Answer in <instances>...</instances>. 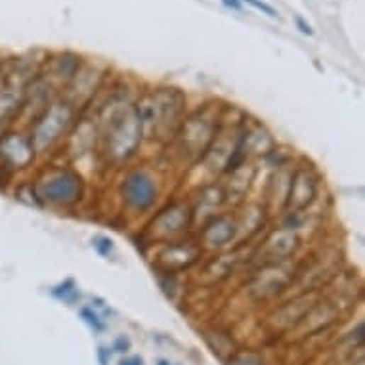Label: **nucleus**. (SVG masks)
Here are the masks:
<instances>
[{
    "label": "nucleus",
    "mask_w": 365,
    "mask_h": 365,
    "mask_svg": "<svg viewBox=\"0 0 365 365\" xmlns=\"http://www.w3.org/2000/svg\"><path fill=\"white\" fill-rule=\"evenodd\" d=\"M247 4H251L252 8H257V10H260L262 13H266V16H270V18H279L277 16V12L274 10V8L270 6V4H266V2H262V0H245Z\"/></svg>",
    "instance_id": "2eb2a0df"
},
{
    "label": "nucleus",
    "mask_w": 365,
    "mask_h": 365,
    "mask_svg": "<svg viewBox=\"0 0 365 365\" xmlns=\"http://www.w3.org/2000/svg\"><path fill=\"white\" fill-rule=\"evenodd\" d=\"M315 191H318V180L312 169L293 170L285 197V208L289 213H304L310 203L314 201Z\"/></svg>",
    "instance_id": "0eeeda50"
},
{
    "label": "nucleus",
    "mask_w": 365,
    "mask_h": 365,
    "mask_svg": "<svg viewBox=\"0 0 365 365\" xmlns=\"http://www.w3.org/2000/svg\"><path fill=\"white\" fill-rule=\"evenodd\" d=\"M201 247L191 243V241H176L170 243L161 254H159V264L163 266L167 274L186 270L189 266L199 260Z\"/></svg>",
    "instance_id": "6e6552de"
},
{
    "label": "nucleus",
    "mask_w": 365,
    "mask_h": 365,
    "mask_svg": "<svg viewBox=\"0 0 365 365\" xmlns=\"http://www.w3.org/2000/svg\"><path fill=\"white\" fill-rule=\"evenodd\" d=\"M189 216L191 213L188 210V207H182V205H170L159 214L157 218L152 222L153 232L169 240L172 235H178L186 230V226L189 224Z\"/></svg>",
    "instance_id": "1a4fd4ad"
},
{
    "label": "nucleus",
    "mask_w": 365,
    "mask_h": 365,
    "mask_svg": "<svg viewBox=\"0 0 365 365\" xmlns=\"http://www.w3.org/2000/svg\"><path fill=\"white\" fill-rule=\"evenodd\" d=\"M222 2L232 10H241V0H222Z\"/></svg>",
    "instance_id": "412c9836"
},
{
    "label": "nucleus",
    "mask_w": 365,
    "mask_h": 365,
    "mask_svg": "<svg viewBox=\"0 0 365 365\" xmlns=\"http://www.w3.org/2000/svg\"><path fill=\"white\" fill-rule=\"evenodd\" d=\"M113 350H115V352L126 354L128 350H130V340L126 339V337H119V339L113 342Z\"/></svg>",
    "instance_id": "dca6fc26"
},
{
    "label": "nucleus",
    "mask_w": 365,
    "mask_h": 365,
    "mask_svg": "<svg viewBox=\"0 0 365 365\" xmlns=\"http://www.w3.org/2000/svg\"><path fill=\"white\" fill-rule=\"evenodd\" d=\"M159 365H169V361H164V359H159Z\"/></svg>",
    "instance_id": "4be33fe9"
},
{
    "label": "nucleus",
    "mask_w": 365,
    "mask_h": 365,
    "mask_svg": "<svg viewBox=\"0 0 365 365\" xmlns=\"http://www.w3.org/2000/svg\"><path fill=\"white\" fill-rule=\"evenodd\" d=\"M120 196L126 207L142 214L157 201V184L147 170L134 169L123 180Z\"/></svg>",
    "instance_id": "39448f33"
},
{
    "label": "nucleus",
    "mask_w": 365,
    "mask_h": 365,
    "mask_svg": "<svg viewBox=\"0 0 365 365\" xmlns=\"http://www.w3.org/2000/svg\"><path fill=\"white\" fill-rule=\"evenodd\" d=\"M60 289H63V291L54 289V295H56L57 298H63V301H67V303H71V296L69 295H77L75 283H73V279H69V281H65V285H60Z\"/></svg>",
    "instance_id": "ddd939ff"
},
{
    "label": "nucleus",
    "mask_w": 365,
    "mask_h": 365,
    "mask_svg": "<svg viewBox=\"0 0 365 365\" xmlns=\"http://www.w3.org/2000/svg\"><path fill=\"white\" fill-rule=\"evenodd\" d=\"M73 113H75V107L67 100L50 101L46 106L45 111L38 115L31 125L29 142H31L35 153L46 152L56 142H60L62 134L67 130V126L73 120Z\"/></svg>",
    "instance_id": "7ed1b4c3"
},
{
    "label": "nucleus",
    "mask_w": 365,
    "mask_h": 365,
    "mask_svg": "<svg viewBox=\"0 0 365 365\" xmlns=\"http://www.w3.org/2000/svg\"><path fill=\"white\" fill-rule=\"evenodd\" d=\"M296 27H298V31L304 33V35H312V27H310L303 18H298V16H296Z\"/></svg>",
    "instance_id": "a211bd4d"
},
{
    "label": "nucleus",
    "mask_w": 365,
    "mask_h": 365,
    "mask_svg": "<svg viewBox=\"0 0 365 365\" xmlns=\"http://www.w3.org/2000/svg\"><path fill=\"white\" fill-rule=\"evenodd\" d=\"M31 189L40 205L69 207L81 199L82 184L75 170L54 167V169L46 170Z\"/></svg>",
    "instance_id": "f03ea898"
},
{
    "label": "nucleus",
    "mask_w": 365,
    "mask_h": 365,
    "mask_svg": "<svg viewBox=\"0 0 365 365\" xmlns=\"http://www.w3.org/2000/svg\"><path fill=\"white\" fill-rule=\"evenodd\" d=\"M142 136L153 140L172 138L182 125L184 98L174 89H157L134 103Z\"/></svg>",
    "instance_id": "f257e3e1"
},
{
    "label": "nucleus",
    "mask_w": 365,
    "mask_h": 365,
    "mask_svg": "<svg viewBox=\"0 0 365 365\" xmlns=\"http://www.w3.org/2000/svg\"><path fill=\"white\" fill-rule=\"evenodd\" d=\"M98 358H100L101 365H107L109 364V358H111V352H109L107 348L100 347V350H98Z\"/></svg>",
    "instance_id": "6ab92c4d"
},
{
    "label": "nucleus",
    "mask_w": 365,
    "mask_h": 365,
    "mask_svg": "<svg viewBox=\"0 0 365 365\" xmlns=\"http://www.w3.org/2000/svg\"><path fill=\"white\" fill-rule=\"evenodd\" d=\"M21 100L13 92V89H0V128L12 119L13 115L19 113Z\"/></svg>",
    "instance_id": "9b49d317"
},
{
    "label": "nucleus",
    "mask_w": 365,
    "mask_h": 365,
    "mask_svg": "<svg viewBox=\"0 0 365 365\" xmlns=\"http://www.w3.org/2000/svg\"><path fill=\"white\" fill-rule=\"evenodd\" d=\"M218 120L207 117L205 111H197L189 119H184L180 128L176 130L178 153L184 157H191L193 161H201L203 155L208 152V147L218 136Z\"/></svg>",
    "instance_id": "20e7f679"
},
{
    "label": "nucleus",
    "mask_w": 365,
    "mask_h": 365,
    "mask_svg": "<svg viewBox=\"0 0 365 365\" xmlns=\"http://www.w3.org/2000/svg\"><path fill=\"white\" fill-rule=\"evenodd\" d=\"M35 159L29 136L19 133H6L0 136V169L2 170H19L26 169Z\"/></svg>",
    "instance_id": "423d86ee"
},
{
    "label": "nucleus",
    "mask_w": 365,
    "mask_h": 365,
    "mask_svg": "<svg viewBox=\"0 0 365 365\" xmlns=\"http://www.w3.org/2000/svg\"><path fill=\"white\" fill-rule=\"evenodd\" d=\"M230 365H260L252 356H241V358L230 361Z\"/></svg>",
    "instance_id": "f3484780"
},
{
    "label": "nucleus",
    "mask_w": 365,
    "mask_h": 365,
    "mask_svg": "<svg viewBox=\"0 0 365 365\" xmlns=\"http://www.w3.org/2000/svg\"><path fill=\"white\" fill-rule=\"evenodd\" d=\"M81 315H82V320L86 321L94 331H103V329H106V323L100 320V315L96 314L92 308H89V306H82Z\"/></svg>",
    "instance_id": "f8f14e48"
},
{
    "label": "nucleus",
    "mask_w": 365,
    "mask_h": 365,
    "mask_svg": "<svg viewBox=\"0 0 365 365\" xmlns=\"http://www.w3.org/2000/svg\"><path fill=\"white\" fill-rule=\"evenodd\" d=\"M237 232V224L230 216H214L201 232V245L218 249L228 245Z\"/></svg>",
    "instance_id": "9d476101"
},
{
    "label": "nucleus",
    "mask_w": 365,
    "mask_h": 365,
    "mask_svg": "<svg viewBox=\"0 0 365 365\" xmlns=\"http://www.w3.org/2000/svg\"><path fill=\"white\" fill-rule=\"evenodd\" d=\"M94 247H96V251L100 252L101 257H107L109 252L113 251V241L107 240V237H96Z\"/></svg>",
    "instance_id": "4468645a"
},
{
    "label": "nucleus",
    "mask_w": 365,
    "mask_h": 365,
    "mask_svg": "<svg viewBox=\"0 0 365 365\" xmlns=\"http://www.w3.org/2000/svg\"><path fill=\"white\" fill-rule=\"evenodd\" d=\"M119 365H144V361H142V358H138V356H133V358L123 359Z\"/></svg>",
    "instance_id": "aec40b11"
}]
</instances>
